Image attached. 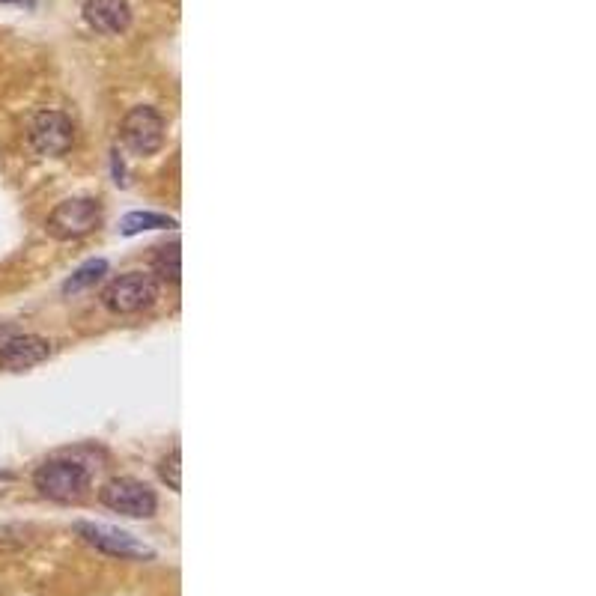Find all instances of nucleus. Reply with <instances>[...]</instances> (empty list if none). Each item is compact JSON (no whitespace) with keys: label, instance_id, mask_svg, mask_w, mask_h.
<instances>
[{"label":"nucleus","instance_id":"f03ea898","mask_svg":"<svg viewBox=\"0 0 596 596\" xmlns=\"http://www.w3.org/2000/svg\"><path fill=\"white\" fill-rule=\"evenodd\" d=\"M99 224H102V203L93 197H72V200H63L48 215L45 230H48V236L69 242V239L90 236L93 230H99Z\"/></svg>","mask_w":596,"mask_h":596},{"label":"nucleus","instance_id":"9b49d317","mask_svg":"<svg viewBox=\"0 0 596 596\" xmlns=\"http://www.w3.org/2000/svg\"><path fill=\"white\" fill-rule=\"evenodd\" d=\"M164 227H176V221L167 218V215H155V212H129L120 224V230L126 236H135V233H144V230H164Z\"/></svg>","mask_w":596,"mask_h":596},{"label":"nucleus","instance_id":"7ed1b4c3","mask_svg":"<svg viewBox=\"0 0 596 596\" xmlns=\"http://www.w3.org/2000/svg\"><path fill=\"white\" fill-rule=\"evenodd\" d=\"M99 498H102V504L108 510H114L120 516H129V519H149L158 510L155 492L149 489L144 480H135V477H117V480L105 483Z\"/></svg>","mask_w":596,"mask_h":596},{"label":"nucleus","instance_id":"9d476101","mask_svg":"<svg viewBox=\"0 0 596 596\" xmlns=\"http://www.w3.org/2000/svg\"><path fill=\"white\" fill-rule=\"evenodd\" d=\"M105 272H108V263H105V260H90V263H84V266L63 284V293H66V296H78V293L96 287V284L102 281Z\"/></svg>","mask_w":596,"mask_h":596},{"label":"nucleus","instance_id":"f8f14e48","mask_svg":"<svg viewBox=\"0 0 596 596\" xmlns=\"http://www.w3.org/2000/svg\"><path fill=\"white\" fill-rule=\"evenodd\" d=\"M155 275H158L161 281L179 284V278H182V266H179V242L158 248V254H155Z\"/></svg>","mask_w":596,"mask_h":596},{"label":"nucleus","instance_id":"4468645a","mask_svg":"<svg viewBox=\"0 0 596 596\" xmlns=\"http://www.w3.org/2000/svg\"><path fill=\"white\" fill-rule=\"evenodd\" d=\"M6 3H24V6H33V0H6Z\"/></svg>","mask_w":596,"mask_h":596},{"label":"nucleus","instance_id":"20e7f679","mask_svg":"<svg viewBox=\"0 0 596 596\" xmlns=\"http://www.w3.org/2000/svg\"><path fill=\"white\" fill-rule=\"evenodd\" d=\"M155 298H158V281L152 275L132 272L105 287L102 304L117 316H132V313L147 310L149 304H155Z\"/></svg>","mask_w":596,"mask_h":596},{"label":"nucleus","instance_id":"39448f33","mask_svg":"<svg viewBox=\"0 0 596 596\" xmlns=\"http://www.w3.org/2000/svg\"><path fill=\"white\" fill-rule=\"evenodd\" d=\"M27 141L36 155L57 158L75 144V126L63 111H39L27 126Z\"/></svg>","mask_w":596,"mask_h":596},{"label":"nucleus","instance_id":"ddd939ff","mask_svg":"<svg viewBox=\"0 0 596 596\" xmlns=\"http://www.w3.org/2000/svg\"><path fill=\"white\" fill-rule=\"evenodd\" d=\"M161 480L173 492H179V447H173L170 456H164V462H161Z\"/></svg>","mask_w":596,"mask_h":596},{"label":"nucleus","instance_id":"f257e3e1","mask_svg":"<svg viewBox=\"0 0 596 596\" xmlns=\"http://www.w3.org/2000/svg\"><path fill=\"white\" fill-rule=\"evenodd\" d=\"M33 483H36L39 495H45L48 501L72 504V501H81L87 495L90 468L84 462H78L75 456H54V459H45L36 468Z\"/></svg>","mask_w":596,"mask_h":596},{"label":"nucleus","instance_id":"0eeeda50","mask_svg":"<svg viewBox=\"0 0 596 596\" xmlns=\"http://www.w3.org/2000/svg\"><path fill=\"white\" fill-rule=\"evenodd\" d=\"M164 132H167V123L164 117L147 108V105H138L126 114L123 120V144L132 149L135 155H152L164 147Z\"/></svg>","mask_w":596,"mask_h":596},{"label":"nucleus","instance_id":"423d86ee","mask_svg":"<svg viewBox=\"0 0 596 596\" xmlns=\"http://www.w3.org/2000/svg\"><path fill=\"white\" fill-rule=\"evenodd\" d=\"M78 537L99 549L102 555H111V558H126V561H144L152 558V549L147 543H141L138 537H132L129 531H120V528H111V525H96V522H78L75 525Z\"/></svg>","mask_w":596,"mask_h":596},{"label":"nucleus","instance_id":"1a4fd4ad","mask_svg":"<svg viewBox=\"0 0 596 596\" xmlns=\"http://www.w3.org/2000/svg\"><path fill=\"white\" fill-rule=\"evenodd\" d=\"M84 21L105 36H120L132 24V6L129 0H87L84 3Z\"/></svg>","mask_w":596,"mask_h":596},{"label":"nucleus","instance_id":"6e6552de","mask_svg":"<svg viewBox=\"0 0 596 596\" xmlns=\"http://www.w3.org/2000/svg\"><path fill=\"white\" fill-rule=\"evenodd\" d=\"M51 358V340L39 334H12L0 343V364L6 370H30Z\"/></svg>","mask_w":596,"mask_h":596}]
</instances>
